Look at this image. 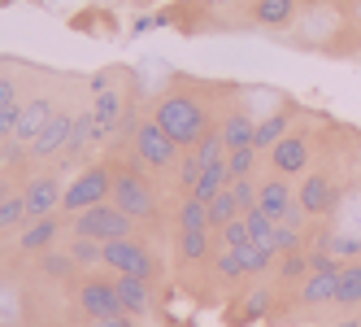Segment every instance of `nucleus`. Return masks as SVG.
Listing matches in <instances>:
<instances>
[{
    "label": "nucleus",
    "instance_id": "obj_1",
    "mask_svg": "<svg viewBox=\"0 0 361 327\" xmlns=\"http://www.w3.org/2000/svg\"><path fill=\"white\" fill-rule=\"evenodd\" d=\"M157 122L170 131V140L174 144H192V140H200L204 131V109L196 105L192 96H178V92H170V96H161V105H157Z\"/></svg>",
    "mask_w": 361,
    "mask_h": 327
},
{
    "label": "nucleus",
    "instance_id": "obj_2",
    "mask_svg": "<svg viewBox=\"0 0 361 327\" xmlns=\"http://www.w3.org/2000/svg\"><path fill=\"white\" fill-rule=\"evenodd\" d=\"M131 214H122L118 206H92V210H83L79 218H74V236H87V240H100V244H109V240H122L126 232H131Z\"/></svg>",
    "mask_w": 361,
    "mask_h": 327
},
{
    "label": "nucleus",
    "instance_id": "obj_3",
    "mask_svg": "<svg viewBox=\"0 0 361 327\" xmlns=\"http://www.w3.org/2000/svg\"><path fill=\"white\" fill-rule=\"evenodd\" d=\"M109 188H114V174H109L105 166H96V170H87L83 179H74V184L61 192V210H70V214H83V210L100 206V201L109 196Z\"/></svg>",
    "mask_w": 361,
    "mask_h": 327
},
{
    "label": "nucleus",
    "instance_id": "obj_4",
    "mask_svg": "<svg viewBox=\"0 0 361 327\" xmlns=\"http://www.w3.org/2000/svg\"><path fill=\"white\" fill-rule=\"evenodd\" d=\"M114 206L122 214H131V218H152V210H157V201H152L148 192V179L135 170H122L118 179H114Z\"/></svg>",
    "mask_w": 361,
    "mask_h": 327
},
{
    "label": "nucleus",
    "instance_id": "obj_5",
    "mask_svg": "<svg viewBox=\"0 0 361 327\" xmlns=\"http://www.w3.org/2000/svg\"><path fill=\"white\" fill-rule=\"evenodd\" d=\"M105 266H114L118 275H140V280H152V254L140 240H131V236L105 244Z\"/></svg>",
    "mask_w": 361,
    "mask_h": 327
},
{
    "label": "nucleus",
    "instance_id": "obj_6",
    "mask_svg": "<svg viewBox=\"0 0 361 327\" xmlns=\"http://www.w3.org/2000/svg\"><path fill=\"white\" fill-rule=\"evenodd\" d=\"M174 140H170V131L161 127L157 118L152 122H140V131H135V157L144 162V166H166V162H174Z\"/></svg>",
    "mask_w": 361,
    "mask_h": 327
},
{
    "label": "nucleus",
    "instance_id": "obj_7",
    "mask_svg": "<svg viewBox=\"0 0 361 327\" xmlns=\"http://www.w3.org/2000/svg\"><path fill=\"white\" fill-rule=\"evenodd\" d=\"M79 310L96 323V319H114V314H126L122 301H118V288L105 284V280H87L79 288Z\"/></svg>",
    "mask_w": 361,
    "mask_h": 327
},
{
    "label": "nucleus",
    "instance_id": "obj_8",
    "mask_svg": "<svg viewBox=\"0 0 361 327\" xmlns=\"http://www.w3.org/2000/svg\"><path fill=\"white\" fill-rule=\"evenodd\" d=\"M61 179L57 174H39V179H31V188L22 192L27 196V218H48L57 206H61Z\"/></svg>",
    "mask_w": 361,
    "mask_h": 327
},
{
    "label": "nucleus",
    "instance_id": "obj_9",
    "mask_svg": "<svg viewBox=\"0 0 361 327\" xmlns=\"http://www.w3.org/2000/svg\"><path fill=\"white\" fill-rule=\"evenodd\" d=\"M340 258L326 262L322 270L314 275H305V284H300V297H305V306H322V301H335V292H340Z\"/></svg>",
    "mask_w": 361,
    "mask_h": 327
},
{
    "label": "nucleus",
    "instance_id": "obj_10",
    "mask_svg": "<svg viewBox=\"0 0 361 327\" xmlns=\"http://www.w3.org/2000/svg\"><path fill=\"white\" fill-rule=\"evenodd\" d=\"M70 127H74V118L57 109L53 118H48V127L31 140V153H35V157H57L61 148H66V140H70Z\"/></svg>",
    "mask_w": 361,
    "mask_h": 327
},
{
    "label": "nucleus",
    "instance_id": "obj_11",
    "mask_svg": "<svg viewBox=\"0 0 361 327\" xmlns=\"http://www.w3.org/2000/svg\"><path fill=\"white\" fill-rule=\"evenodd\" d=\"M57 109H53V100L48 96H35V100H27V105L18 109V131H13V140H35L44 127H48V118H53Z\"/></svg>",
    "mask_w": 361,
    "mask_h": 327
},
{
    "label": "nucleus",
    "instance_id": "obj_12",
    "mask_svg": "<svg viewBox=\"0 0 361 327\" xmlns=\"http://www.w3.org/2000/svg\"><path fill=\"white\" fill-rule=\"evenodd\" d=\"M270 162H274L279 174H300V170L309 166V140H300V136H283V140L270 148Z\"/></svg>",
    "mask_w": 361,
    "mask_h": 327
},
{
    "label": "nucleus",
    "instance_id": "obj_13",
    "mask_svg": "<svg viewBox=\"0 0 361 327\" xmlns=\"http://www.w3.org/2000/svg\"><path fill=\"white\" fill-rule=\"evenodd\" d=\"M331 201H335V179H331V174H322V170H314L300 184V206H305V214H326Z\"/></svg>",
    "mask_w": 361,
    "mask_h": 327
},
{
    "label": "nucleus",
    "instance_id": "obj_14",
    "mask_svg": "<svg viewBox=\"0 0 361 327\" xmlns=\"http://www.w3.org/2000/svg\"><path fill=\"white\" fill-rule=\"evenodd\" d=\"M257 206H262V210H266L274 222H283V218L292 214L296 196L288 192V184H283V179H266V184H262V201H257Z\"/></svg>",
    "mask_w": 361,
    "mask_h": 327
},
{
    "label": "nucleus",
    "instance_id": "obj_15",
    "mask_svg": "<svg viewBox=\"0 0 361 327\" xmlns=\"http://www.w3.org/2000/svg\"><path fill=\"white\" fill-rule=\"evenodd\" d=\"M114 288H118V301H122L126 314H144L148 310V280H140V275H118Z\"/></svg>",
    "mask_w": 361,
    "mask_h": 327
},
{
    "label": "nucleus",
    "instance_id": "obj_16",
    "mask_svg": "<svg viewBox=\"0 0 361 327\" xmlns=\"http://www.w3.org/2000/svg\"><path fill=\"white\" fill-rule=\"evenodd\" d=\"M92 114H96V144H100V140H109L114 127H118L122 96H118V92H100V96H96V105H92Z\"/></svg>",
    "mask_w": 361,
    "mask_h": 327
},
{
    "label": "nucleus",
    "instance_id": "obj_17",
    "mask_svg": "<svg viewBox=\"0 0 361 327\" xmlns=\"http://www.w3.org/2000/svg\"><path fill=\"white\" fill-rule=\"evenodd\" d=\"M222 188H231V166H226V157H222V162H214V166H204V174H200V184L192 188V196L209 206V201H214Z\"/></svg>",
    "mask_w": 361,
    "mask_h": 327
},
{
    "label": "nucleus",
    "instance_id": "obj_18",
    "mask_svg": "<svg viewBox=\"0 0 361 327\" xmlns=\"http://www.w3.org/2000/svg\"><path fill=\"white\" fill-rule=\"evenodd\" d=\"M252 18L262 22V27H288V22L296 18V0H257Z\"/></svg>",
    "mask_w": 361,
    "mask_h": 327
},
{
    "label": "nucleus",
    "instance_id": "obj_19",
    "mask_svg": "<svg viewBox=\"0 0 361 327\" xmlns=\"http://www.w3.org/2000/svg\"><path fill=\"white\" fill-rule=\"evenodd\" d=\"M252 136H257V122H252L248 114H231V118L222 122L226 148H252Z\"/></svg>",
    "mask_w": 361,
    "mask_h": 327
},
{
    "label": "nucleus",
    "instance_id": "obj_20",
    "mask_svg": "<svg viewBox=\"0 0 361 327\" xmlns=\"http://www.w3.org/2000/svg\"><path fill=\"white\" fill-rule=\"evenodd\" d=\"M279 254L266 244V240H248V244H240V262H244V275H257V270H266L270 262H274Z\"/></svg>",
    "mask_w": 361,
    "mask_h": 327
},
{
    "label": "nucleus",
    "instance_id": "obj_21",
    "mask_svg": "<svg viewBox=\"0 0 361 327\" xmlns=\"http://www.w3.org/2000/svg\"><path fill=\"white\" fill-rule=\"evenodd\" d=\"M283 136H288V114H270L257 122V136H252V148H274Z\"/></svg>",
    "mask_w": 361,
    "mask_h": 327
},
{
    "label": "nucleus",
    "instance_id": "obj_22",
    "mask_svg": "<svg viewBox=\"0 0 361 327\" xmlns=\"http://www.w3.org/2000/svg\"><path fill=\"white\" fill-rule=\"evenodd\" d=\"M335 301H340V306H361V258L340 270V292H335Z\"/></svg>",
    "mask_w": 361,
    "mask_h": 327
},
{
    "label": "nucleus",
    "instance_id": "obj_23",
    "mask_svg": "<svg viewBox=\"0 0 361 327\" xmlns=\"http://www.w3.org/2000/svg\"><path fill=\"white\" fill-rule=\"evenodd\" d=\"M96 140V114L83 109L79 118H74V127H70V140H66V153H83V148Z\"/></svg>",
    "mask_w": 361,
    "mask_h": 327
},
{
    "label": "nucleus",
    "instance_id": "obj_24",
    "mask_svg": "<svg viewBox=\"0 0 361 327\" xmlns=\"http://www.w3.org/2000/svg\"><path fill=\"white\" fill-rule=\"evenodd\" d=\"M53 236H57V218H35L27 232H22V249L27 254H35V249H48L53 244Z\"/></svg>",
    "mask_w": 361,
    "mask_h": 327
},
{
    "label": "nucleus",
    "instance_id": "obj_25",
    "mask_svg": "<svg viewBox=\"0 0 361 327\" xmlns=\"http://www.w3.org/2000/svg\"><path fill=\"white\" fill-rule=\"evenodd\" d=\"M209 227V206L204 201H183V210H178V232H204Z\"/></svg>",
    "mask_w": 361,
    "mask_h": 327
},
{
    "label": "nucleus",
    "instance_id": "obj_26",
    "mask_svg": "<svg viewBox=\"0 0 361 327\" xmlns=\"http://www.w3.org/2000/svg\"><path fill=\"white\" fill-rule=\"evenodd\" d=\"M231 218H240V206H235V196H231V188H222L214 201H209V227H226Z\"/></svg>",
    "mask_w": 361,
    "mask_h": 327
},
{
    "label": "nucleus",
    "instance_id": "obj_27",
    "mask_svg": "<svg viewBox=\"0 0 361 327\" xmlns=\"http://www.w3.org/2000/svg\"><path fill=\"white\" fill-rule=\"evenodd\" d=\"M226 166H231V184H235V179H252V170H257V148H231Z\"/></svg>",
    "mask_w": 361,
    "mask_h": 327
},
{
    "label": "nucleus",
    "instance_id": "obj_28",
    "mask_svg": "<svg viewBox=\"0 0 361 327\" xmlns=\"http://www.w3.org/2000/svg\"><path fill=\"white\" fill-rule=\"evenodd\" d=\"M178 254L188 262H200L209 254V232H178Z\"/></svg>",
    "mask_w": 361,
    "mask_h": 327
},
{
    "label": "nucleus",
    "instance_id": "obj_29",
    "mask_svg": "<svg viewBox=\"0 0 361 327\" xmlns=\"http://www.w3.org/2000/svg\"><path fill=\"white\" fill-rule=\"evenodd\" d=\"M270 249H274V254H300V227H288V222H274Z\"/></svg>",
    "mask_w": 361,
    "mask_h": 327
},
{
    "label": "nucleus",
    "instance_id": "obj_30",
    "mask_svg": "<svg viewBox=\"0 0 361 327\" xmlns=\"http://www.w3.org/2000/svg\"><path fill=\"white\" fill-rule=\"evenodd\" d=\"M18 222H27V196H5L0 201V232L18 227Z\"/></svg>",
    "mask_w": 361,
    "mask_h": 327
},
{
    "label": "nucleus",
    "instance_id": "obj_31",
    "mask_svg": "<svg viewBox=\"0 0 361 327\" xmlns=\"http://www.w3.org/2000/svg\"><path fill=\"white\" fill-rule=\"evenodd\" d=\"M222 153H226L222 131H204V136H200V148H196V157H200L204 166H214V162H222Z\"/></svg>",
    "mask_w": 361,
    "mask_h": 327
},
{
    "label": "nucleus",
    "instance_id": "obj_32",
    "mask_svg": "<svg viewBox=\"0 0 361 327\" xmlns=\"http://www.w3.org/2000/svg\"><path fill=\"white\" fill-rule=\"evenodd\" d=\"M70 258H74V262H105V244H100V240H87V236H74Z\"/></svg>",
    "mask_w": 361,
    "mask_h": 327
},
{
    "label": "nucleus",
    "instance_id": "obj_33",
    "mask_svg": "<svg viewBox=\"0 0 361 327\" xmlns=\"http://www.w3.org/2000/svg\"><path fill=\"white\" fill-rule=\"evenodd\" d=\"M231 196H235L240 214H248V210H257V201H262V188H252V179H235L231 184Z\"/></svg>",
    "mask_w": 361,
    "mask_h": 327
},
{
    "label": "nucleus",
    "instance_id": "obj_34",
    "mask_svg": "<svg viewBox=\"0 0 361 327\" xmlns=\"http://www.w3.org/2000/svg\"><path fill=\"white\" fill-rule=\"evenodd\" d=\"M244 218H248V232H252V240H266V244H270V236H274V218H270L262 206H257V210H248Z\"/></svg>",
    "mask_w": 361,
    "mask_h": 327
},
{
    "label": "nucleus",
    "instance_id": "obj_35",
    "mask_svg": "<svg viewBox=\"0 0 361 327\" xmlns=\"http://www.w3.org/2000/svg\"><path fill=\"white\" fill-rule=\"evenodd\" d=\"M252 240V232H248V218L240 214V218H231L226 227H222V244L226 249H240V244H248Z\"/></svg>",
    "mask_w": 361,
    "mask_h": 327
},
{
    "label": "nucleus",
    "instance_id": "obj_36",
    "mask_svg": "<svg viewBox=\"0 0 361 327\" xmlns=\"http://www.w3.org/2000/svg\"><path fill=\"white\" fill-rule=\"evenodd\" d=\"M218 275H226V280H240L244 275V262H240V249H218Z\"/></svg>",
    "mask_w": 361,
    "mask_h": 327
},
{
    "label": "nucleus",
    "instance_id": "obj_37",
    "mask_svg": "<svg viewBox=\"0 0 361 327\" xmlns=\"http://www.w3.org/2000/svg\"><path fill=\"white\" fill-rule=\"evenodd\" d=\"M309 266H314V262H309V254L300 249V254H283V266H279V275H283V280H300V275H305Z\"/></svg>",
    "mask_w": 361,
    "mask_h": 327
},
{
    "label": "nucleus",
    "instance_id": "obj_38",
    "mask_svg": "<svg viewBox=\"0 0 361 327\" xmlns=\"http://www.w3.org/2000/svg\"><path fill=\"white\" fill-rule=\"evenodd\" d=\"M331 254L357 262V258H361V240H357V236H335V240H331Z\"/></svg>",
    "mask_w": 361,
    "mask_h": 327
},
{
    "label": "nucleus",
    "instance_id": "obj_39",
    "mask_svg": "<svg viewBox=\"0 0 361 327\" xmlns=\"http://www.w3.org/2000/svg\"><path fill=\"white\" fill-rule=\"evenodd\" d=\"M266 301H270V297H266V288H257V292L244 301V319H262V314H266Z\"/></svg>",
    "mask_w": 361,
    "mask_h": 327
},
{
    "label": "nucleus",
    "instance_id": "obj_40",
    "mask_svg": "<svg viewBox=\"0 0 361 327\" xmlns=\"http://www.w3.org/2000/svg\"><path fill=\"white\" fill-rule=\"evenodd\" d=\"M18 109H22V105L0 109V140H13V131H18Z\"/></svg>",
    "mask_w": 361,
    "mask_h": 327
},
{
    "label": "nucleus",
    "instance_id": "obj_41",
    "mask_svg": "<svg viewBox=\"0 0 361 327\" xmlns=\"http://www.w3.org/2000/svg\"><path fill=\"white\" fill-rule=\"evenodd\" d=\"M13 105H18V88L9 74H0V109H13Z\"/></svg>",
    "mask_w": 361,
    "mask_h": 327
},
{
    "label": "nucleus",
    "instance_id": "obj_42",
    "mask_svg": "<svg viewBox=\"0 0 361 327\" xmlns=\"http://www.w3.org/2000/svg\"><path fill=\"white\" fill-rule=\"evenodd\" d=\"M109 74L114 70H100V74H92V92L100 96V92H109Z\"/></svg>",
    "mask_w": 361,
    "mask_h": 327
},
{
    "label": "nucleus",
    "instance_id": "obj_43",
    "mask_svg": "<svg viewBox=\"0 0 361 327\" xmlns=\"http://www.w3.org/2000/svg\"><path fill=\"white\" fill-rule=\"evenodd\" d=\"M44 266H48V275H66V270H70V262H66V258H48Z\"/></svg>",
    "mask_w": 361,
    "mask_h": 327
},
{
    "label": "nucleus",
    "instance_id": "obj_44",
    "mask_svg": "<svg viewBox=\"0 0 361 327\" xmlns=\"http://www.w3.org/2000/svg\"><path fill=\"white\" fill-rule=\"evenodd\" d=\"M96 327H135V323L122 319V314H114V319H96Z\"/></svg>",
    "mask_w": 361,
    "mask_h": 327
},
{
    "label": "nucleus",
    "instance_id": "obj_45",
    "mask_svg": "<svg viewBox=\"0 0 361 327\" xmlns=\"http://www.w3.org/2000/svg\"><path fill=\"white\" fill-rule=\"evenodd\" d=\"M9 162V140H0V166Z\"/></svg>",
    "mask_w": 361,
    "mask_h": 327
},
{
    "label": "nucleus",
    "instance_id": "obj_46",
    "mask_svg": "<svg viewBox=\"0 0 361 327\" xmlns=\"http://www.w3.org/2000/svg\"><path fill=\"white\" fill-rule=\"evenodd\" d=\"M5 196H9V184H5V179H0V201H5Z\"/></svg>",
    "mask_w": 361,
    "mask_h": 327
},
{
    "label": "nucleus",
    "instance_id": "obj_47",
    "mask_svg": "<svg viewBox=\"0 0 361 327\" xmlns=\"http://www.w3.org/2000/svg\"><path fill=\"white\" fill-rule=\"evenodd\" d=\"M218 5H222V0H218Z\"/></svg>",
    "mask_w": 361,
    "mask_h": 327
},
{
    "label": "nucleus",
    "instance_id": "obj_48",
    "mask_svg": "<svg viewBox=\"0 0 361 327\" xmlns=\"http://www.w3.org/2000/svg\"><path fill=\"white\" fill-rule=\"evenodd\" d=\"M357 314H361V310H357Z\"/></svg>",
    "mask_w": 361,
    "mask_h": 327
}]
</instances>
